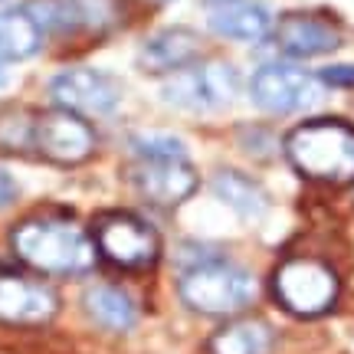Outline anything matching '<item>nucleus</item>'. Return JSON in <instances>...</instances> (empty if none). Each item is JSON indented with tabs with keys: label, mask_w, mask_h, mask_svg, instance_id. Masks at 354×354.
Returning a JSON list of instances; mask_svg holds the SVG:
<instances>
[{
	"label": "nucleus",
	"mask_w": 354,
	"mask_h": 354,
	"mask_svg": "<svg viewBox=\"0 0 354 354\" xmlns=\"http://www.w3.org/2000/svg\"><path fill=\"white\" fill-rule=\"evenodd\" d=\"M10 246L20 263L46 276H82L99 259L95 240L66 216H30L17 223Z\"/></svg>",
	"instance_id": "f257e3e1"
},
{
	"label": "nucleus",
	"mask_w": 354,
	"mask_h": 354,
	"mask_svg": "<svg viewBox=\"0 0 354 354\" xmlns=\"http://www.w3.org/2000/svg\"><path fill=\"white\" fill-rule=\"evenodd\" d=\"M289 165L318 184H354V128L338 118L302 122L286 138Z\"/></svg>",
	"instance_id": "f03ea898"
},
{
	"label": "nucleus",
	"mask_w": 354,
	"mask_h": 354,
	"mask_svg": "<svg viewBox=\"0 0 354 354\" xmlns=\"http://www.w3.org/2000/svg\"><path fill=\"white\" fill-rule=\"evenodd\" d=\"M177 292L184 305L201 315H236L256 299V279L243 266L203 259L180 272Z\"/></svg>",
	"instance_id": "7ed1b4c3"
},
{
	"label": "nucleus",
	"mask_w": 354,
	"mask_h": 354,
	"mask_svg": "<svg viewBox=\"0 0 354 354\" xmlns=\"http://www.w3.org/2000/svg\"><path fill=\"white\" fill-rule=\"evenodd\" d=\"M272 295L292 315L318 318L338 302V276L322 259L292 256L272 272Z\"/></svg>",
	"instance_id": "20e7f679"
},
{
	"label": "nucleus",
	"mask_w": 354,
	"mask_h": 354,
	"mask_svg": "<svg viewBox=\"0 0 354 354\" xmlns=\"http://www.w3.org/2000/svg\"><path fill=\"white\" fill-rule=\"evenodd\" d=\"M161 95L187 112H216L240 95V73L223 59L194 63L187 69L171 73L161 86Z\"/></svg>",
	"instance_id": "39448f33"
},
{
	"label": "nucleus",
	"mask_w": 354,
	"mask_h": 354,
	"mask_svg": "<svg viewBox=\"0 0 354 354\" xmlns=\"http://www.w3.org/2000/svg\"><path fill=\"white\" fill-rule=\"evenodd\" d=\"M95 250H99L102 259H109L118 269H148V266L158 263L161 256V240L141 216L135 214H102L95 220Z\"/></svg>",
	"instance_id": "423d86ee"
},
{
	"label": "nucleus",
	"mask_w": 354,
	"mask_h": 354,
	"mask_svg": "<svg viewBox=\"0 0 354 354\" xmlns=\"http://www.w3.org/2000/svg\"><path fill=\"white\" fill-rule=\"evenodd\" d=\"M95 151V131L66 109L33 112V145L30 154H39L53 165H82Z\"/></svg>",
	"instance_id": "0eeeda50"
},
{
	"label": "nucleus",
	"mask_w": 354,
	"mask_h": 354,
	"mask_svg": "<svg viewBox=\"0 0 354 354\" xmlns=\"http://www.w3.org/2000/svg\"><path fill=\"white\" fill-rule=\"evenodd\" d=\"M50 95L56 109L76 115H109L122 102V82L92 66H73L56 73L50 82Z\"/></svg>",
	"instance_id": "6e6552de"
},
{
	"label": "nucleus",
	"mask_w": 354,
	"mask_h": 354,
	"mask_svg": "<svg viewBox=\"0 0 354 354\" xmlns=\"http://www.w3.org/2000/svg\"><path fill=\"white\" fill-rule=\"evenodd\" d=\"M322 92V79L305 73L299 66L266 63L250 79V95L259 109L276 115H289L299 109H308Z\"/></svg>",
	"instance_id": "1a4fd4ad"
},
{
	"label": "nucleus",
	"mask_w": 354,
	"mask_h": 354,
	"mask_svg": "<svg viewBox=\"0 0 354 354\" xmlns=\"http://www.w3.org/2000/svg\"><path fill=\"white\" fill-rule=\"evenodd\" d=\"M59 312V299L46 282L0 272V322L3 325H46Z\"/></svg>",
	"instance_id": "9d476101"
},
{
	"label": "nucleus",
	"mask_w": 354,
	"mask_h": 354,
	"mask_svg": "<svg viewBox=\"0 0 354 354\" xmlns=\"http://www.w3.org/2000/svg\"><path fill=\"white\" fill-rule=\"evenodd\" d=\"M272 43L282 56L292 59H312V56H325L342 46V30L315 13H286L276 26H272Z\"/></svg>",
	"instance_id": "9b49d317"
},
{
	"label": "nucleus",
	"mask_w": 354,
	"mask_h": 354,
	"mask_svg": "<svg viewBox=\"0 0 354 354\" xmlns=\"http://www.w3.org/2000/svg\"><path fill=\"white\" fill-rule=\"evenodd\" d=\"M131 184L145 201L177 207L197 190V171L187 161H138L131 167Z\"/></svg>",
	"instance_id": "f8f14e48"
},
{
	"label": "nucleus",
	"mask_w": 354,
	"mask_h": 354,
	"mask_svg": "<svg viewBox=\"0 0 354 354\" xmlns=\"http://www.w3.org/2000/svg\"><path fill=\"white\" fill-rule=\"evenodd\" d=\"M201 37L187 30V26H167L161 33L145 39V46L138 53L141 69L148 73H177L194 66V59L201 56Z\"/></svg>",
	"instance_id": "ddd939ff"
},
{
	"label": "nucleus",
	"mask_w": 354,
	"mask_h": 354,
	"mask_svg": "<svg viewBox=\"0 0 354 354\" xmlns=\"http://www.w3.org/2000/svg\"><path fill=\"white\" fill-rule=\"evenodd\" d=\"M272 13L256 0H236L227 7H216L210 13V30L223 39H240V43H259L272 37Z\"/></svg>",
	"instance_id": "4468645a"
},
{
	"label": "nucleus",
	"mask_w": 354,
	"mask_h": 354,
	"mask_svg": "<svg viewBox=\"0 0 354 354\" xmlns=\"http://www.w3.org/2000/svg\"><path fill=\"white\" fill-rule=\"evenodd\" d=\"M276 331L263 318H236L210 338V354H272Z\"/></svg>",
	"instance_id": "2eb2a0df"
},
{
	"label": "nucleus",
	"mask_w": 354,
	"mask_h": 354,
	"mask_svg": "<svg viewBox=\"0 0 354 354\" xmlns=\"http://www.w3.org/2000/svg\"><path fill=\"white\" fill-rule=\"evenodd\" d=\"M43 46V26L26 7H13V10H0V56L7 63L17 59H30L37 56Z\"/></svg>",
	"instance_id": "dca6fc26"
},
{
	"label": "nucleus",
	"mask_w": 354,
	"mask_h": 354,
	"mask_svg": "<svg viewBox=\"0 0 354 354\" xmlns=\"http://www.w3.org/2000/svg\"><path fill=\"white\" fill-rule=\"evenodd\" d=\"M82 305H86L88 318L109 331H128L138 322V308L131 302V295H125L115 286H92L86 292Z\"/></svg>",
	"instance_id": "f3484780"
},
{
	"label": "nucleus",
	"mask_w": 354,
	"mask_h": 354,
	"mask_svg": "<svg viewBox=\"0 0 354 354\" xmlns=\"http://www.w3.org/2000/svg\"><path fill=\"white\" fill-rule=\"evenodd\" d=\"M214 194L227 203L230 210H236L246 220L263 216L266 207H269V197L263 194V187L256 180H250V177L236 174V171H220L214 177Z\"/></svg>",
	"instance_id": "a211bd4d"
},
{
	"label": "nucleus",
	"mask_w": 354,
	"mask_h": 354,
	"mask_svg": "<svg viewBox=\"0 0 354 354\" xmlns=\"http://www.w3.org/2000/svg\"><path fill=\"white\" fill-rule=\"evenodd\" d=\"M135 154L138 161H187L184 145L171 135H141L135 141Z\"/></svg>",
	"instance_id": "6ab92c4d"
},
{
	"label": "nucleus",
	"mask_w": 354,
	"mask_h": 354,
	"mask_svg": "<svg viewBox=\"0 0 354 354\" xmlns=\"http://www.w3.org/2000/svg\"><path fill=\"white\" fill-rule=\"evenodd\" d=\"M318 79L325 86H354V66H328L318 73Z\"/></svg>",
	"instance_id": "aec40b11"
},
{
	"label": "nucleus",
	"mask_w": 354,
	"mask_h": 354,
	"mask_svg": "<svg viewBox=\"0 0 354 354\" xmlns=\"http://www.w3.org/2000/svg\"><path fill=\"white\" fill-rule=\"evenodd\" d=\"M13 197H17V184H13L10 174H3V171H0V207H7Z\"/></svg>",
	"instance_id": "412c9836"
},
{
	"label": "nucleus",
	"mask_w": 354,
	"mask_h": 354,
	"mask_svg": "<svg viewBox=\"0 0 354 354\" xmlns=\"http://www.w3.org/2000/svg\"><path fill=\"white\" fill-rule=\"evenodd\" d=\"M7 59H3V56H0V86H3V82H7Z\"/></svg>",
	"instance_id": "4be33fe9"
},
{
	"label": "nucleus",
	"mask_w": 354,
	"mask_h": 354,
	"mask_svg": "<svg viewBox=\"0 0 354 354\" xmlns=\"http://www.w3.org/2000/svg\"><path fill=\"white\" fill-rule=\"evenodd\" d=\"M207 3H216V7H227V3H236V0H207Z\"/></svg>",
	"instance_id": "5701e85b"
}]
</instances>
